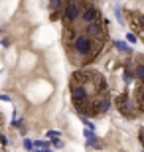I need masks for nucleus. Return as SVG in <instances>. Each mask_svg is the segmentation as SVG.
Listing matches in <instances>:
<instances>
[{
  "label": "nucleus",
  "instance_id": "39448f33",
  "mask_svg": "<svg viewBox=\"0 0 144 152\" xmlns=\"http://www.w3.org/2000/svg\"><path fill=\"white\" fill-rule=\"evenodd\" d=\"M103 16H101V10L97 4H91V2H85V8H83V14L79 18V24H81V28L85 26H91L95 22H101Z\"/></svg>",
  "mask_w": 144,
  "mask_h": 152
},
{
  "label": "nucleus",
  "instance_id": "4468645a",
  "mask_svg": "<svg viewBox=\"0 0 144 152\" xmlns=\"http://www.w3.org/2000/svg\"><path fill=\"white\" fill-rule=\"evenodd\" d=\"M24 148H26V150H32V148H34V144H32L30 140H24Z\"/></svg>",
  "mask_w": 144,
  "mask_h": 152
},
{
  "label": "nucleus",
  "instance_id": "f8f14e48",
  "mask_svg": "<svg viewBox=\"0 0 144 152\" xmlns=\"http://www.w3.org/2000/svg\"><path fill=\"white\" fill-rule=\"evenodd\" d=\"M85 138H87V142H89V140H93V138H95V134L87 129V130H85Z\"/></svg>",
  "mask_w": 144,
  "mask_h": 152
},
{
  "label": "nucleus",
  "instance_id": "423d86ee",
  "mask_svg": "<svg viewBox=\"0 0 144 152\" xmlns=\"http://www.w3.org/2000/svg\"><path fill=\"white\" fill-rule=\"evenodd\" d=\"M128 24L136 32V36L144 39V12H128Z\"/></svg>",
  "mask_w": 144,
  "mask_h": 152
},
{
  "label": "nucleus",
  "instance_id": "9d476101",
  "mask_svg": "<svg viewBox=\"0 0 144 152\" xmlns=\"http://www.w3.org/2000/svg\"><path fill=\"white\" fill-rule=\"evenodd\" d=\"M115 45H116V50H121V51H130V48H128L124 42H116Z\"/></svg>",
  "mask_w": 144,
  "mask_h": 152
},
{
  "label": "nucleus",
  "instance_id": "1a4fd4ad",
  "mask_svg": "<svg viewBox=\"0 0 144 152\" xmlns=\"http://www.w3.org/2000/svg\"><path fill=\"white\" fill-rule=\"evenodd\" d=\"M50 10H51V20H57V18L63 16V10H65V2H50Z\"/></svg>",
  "mask_w": 144,
  "mask_h": 152
},
{
  "label": "nucleus",
  "instance_id": "9b49d317",
  "mask_svg": "<svg viewBox=\"0 0 144 152\" xmlns=\"http://www.w3.org/2000/svg\"><path fill=\"white\" fill-rule=\"evenodd\" d=\"M89 146H95V148H101V142H99V138L95 136L93 140H89Z\"/></svg>",
  "mask_w": 144,
  "mask_h": 152
},
{
  "label": "nucleus",
  "instance_id": "20e7f679",
  "mask_svg": "<svg viewBox=\"0 0 144 152\" xmlns=\"http://www.w3.org/2000/svg\"><path fill=\"white\" fill-rule=\"evenodd\" d=\"M116 107H118L121 115H124L126 118H134L140 113L138 107H136V103H134V99H132V95H128V93H122V95L116 99Z\"/></svg>",
  "mask_w": 144,
  "mask_h": 152
},
{
  "label": "nucleus",
  "instance_id": "f257e3e1",
  "mask_svg": "<svg viewBox=\"0 0 144 152\" xmlns=\"http://www.w3.org/2000/svg\"><path fill=\"white\" fill-rule=\"evenodd\" d=\"M69 89H71V103L73 107L79 111V115L91 117V109L95 101L109 93L107 87V79L95 71V69H79L71 75L69 81Z\"/></svg>",
  "mask_w": 144,
  "mask_h": 152
},
{
  "label": "nucleus",
  "instance_id": "6e6552de",
  "mask_svg": "<svg viewBox=\"0 0 144 152\" xmlns=\"http://www.w3.org/2000/svg\"><path fill=\"white\" fill-rule=\"evenodd\" d=\"M132 99H134V103H136L138 111L144 113V83L136 85V89H134V93H132Z\"/></svg>",
  "mask_w": 144,
  "mask_h": 152
},
{
  "label": "nucleus",
  "instance_id": "ddd939ff",
  "mask_svg": "<svg viewBox=\"0 0 144 152\" xmlns=\"http://www.w3.org/2000/svg\"><path fill=\"white\" fill-rule=\"evenodd\" d=\"M48 136H50V138H59V132H56V130H50V132H48Z\"/></svg>",
  "mask_w": 144,
  "mask_h": 152
},
{
  "label": "nucleus",
  "instance_id": "7ed1b4c3",
  "mask_svg": "<svg viewBox=\"0 0 144 152\" xmlns=\"http://www.w3.org/2000/svg\"><path fill=\"white\" fill-rule=\"evenodd\" d=\"M85 2H65V10H63V16H61V24L63 28H73L79 24V18L83 14Z\"/></svg>",
  "mask_w": 144,
  "mask_h": 152
},
{
  "label": "nucleus",
  "instance_id": "2eb2a0df",
  "mask_svg": "<svg viewBox=\"0 0 144 152\" xmlns=\"http://www.w3.org/2000/svg\"><path fill=\"white\" fill-rule=\"evenodd\" d=\"M138 138H140V142H142V146H144V129H140V132H138Z\"/></svg>",
  "mask_w": 144,
  "mask_h": 152
},
{
  "label": "nucleus",
  "instance_id": "f03ea898",
  "mask_svg": "<svg viewBox=\"0 0 144 152\" xmlns=\"http://www.w3.org/2000/svg\"><path fill=\"white\" fill-rule=\"evenodd\" d=\"M61 39H63L69 61L77 67H83V65H89L91 61H95L99 57L103 45H105L101 42H95L79 24L73 26V28H63Z\"/></svg>",
  "mask_w": 144,
  "mask_h": 152
},
{
  "label": "nucleus",
  "instance_id": "0eeeda50",
  "mask_svg": "<svg viewBox=\"0 0 144 152\" xmlns=\"http://www.w3.org/2000/svg\"><path fill=\"white\" fill-rule=\"evenodd\" d=\"M130 67H132V75H134V79H136L138 83H144V56L136 57V59L130 63Z\"/></svg>",
  "mask_w": 144,
  "mask_h": 152
}]
</instances>
